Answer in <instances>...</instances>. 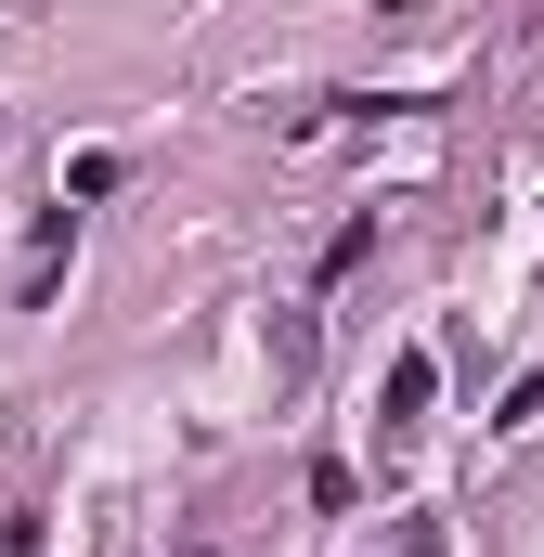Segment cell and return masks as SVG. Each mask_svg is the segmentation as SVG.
Returning <instances> with one entry per match:
<instances>
[{"mask_svg":"<svg viewBox=\"0 0 544 557\" xmlns=\"http://www.w3.org/2000/svg\"><path fill=\"white\" fill-rule=\"evenodd\" d=\"M428 389H441V376H428V350H403V363H390V428L428 416Z\"/></svg>","mask_w":544,"mask_h":557,"instance_id":"1","label":"cell"}]
</instances>
